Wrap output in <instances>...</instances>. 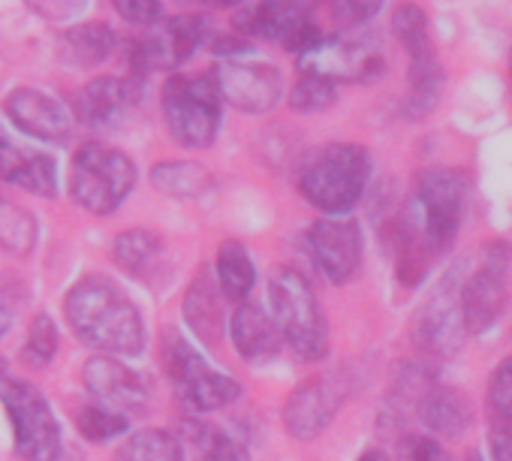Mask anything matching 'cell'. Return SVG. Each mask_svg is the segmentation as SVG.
Segmentation results:
<instances>
[{
    "mask_svg": "<svg viewBox=\"0 0 512 461\" xmlns=\"http://www.w3.org/2000/svg\"><path fill=\"white\" fill-rule=\"evenodd\" d=\"M392 34H395V40L404 46V52H407L410 58L431 49L428 19H425L422 7H416V4H401V7L392 13Z\"/></svg>",
    "mask_w": 512,
    "mask_h": 461,
    "instance_id": "4dcf8cb0",
    "label": "cell"
},
{
    "mask_svg": "<svg viewBox=\"0 0 512 461\" xmlns=\"http://www.w3.org/2000/svg\"><path fill=\"white\" fill-rule=\"evenodd\" d=\"M272 317L302 362H320L329 350V323L308 278L290 266L278 269L269 281Z\"/></svg>",
    "mask_w": 512,
    "mask_h": 461,
    "instance_id": "277c9868",
    "label": "cell"
},
{
    "mask_svg": "<svg viewBox=\"0 0 512 461\" xmlns=\"http://www.w3.org/2000/svg\"><path fill=\"white\" fill-rule=\"evenodd\" d=\"M401 452H404V461H452L449 452L437 443V437H428V434H410Z\"/></svg>",
    "mask_w": 512,
    "mask_h": 461,
    "instance_id": "8d00e7d4",
    "label": "cell"
},
{
    "mask_svg": "<svg viewBox=\"0 0 512 461\" xmlns=\"http://www.w3.org/2000/svg\"><path fill=\"white\" fill-rule=\"evenodd\" d=\"M491 461H512V428H491Z\"/></svg>",
    "mask_w": 512,
    "mask_h": 461,
    "instance_id": "f35d334b",
    "label": "cell"
},
{
    "mask_svg": "<svg viewBox=\"0 0 512 461\" xmlns=\"http://www.w3.org/2000/svg\"><path fill=\"white\" fill-rule=\"evenodd\" d=\"M61 49L73 67H97L112 55L115 34L109 25H100V22L76 25L61 37Z\"/></svg>",
    "mask_w": 512,
    "mask_h": 461,
    "instance_id": "484cf974",
    "label": "cell"
},
{
    "mask_svg": "<svg viewBox=\"0 0 512 461\" xmlns=\"http://www.w3.org/2000/svg\"><path fill=\"white\" fill-rule=\"evenodd\" d=\"M112 461H184L181 440L160 428H145L130 434Z\"/></svg>",
    "mask_w": 512,
    "mask_h": 461,
    "instance_id": "83f0119b",
    "label": "cell"
},
{
    "mask_svg": "<svg viewBox=\"0 0 512 461\" xmlns=\"http://www.w3.org/2000/svg\"><path fill=\"white\" fill-rule=\"evenodd\" d=\"M461 287H464L461 272L452 269L440 281V287L431 293V299L422 305L416 326H413V335L425 353L452 356L464 344L467 323H464V311H461Z\"/></svg>",
    "mask_w": 512,
    "mask_h": 461,
    "instance_id": "30bf717a",
    "label": "cell"
},
{
    "mask_svg": "<svg viewBox=\"0 0 512 461\" xmlns=\"http://www.w3.org/2000/svg\"><path fill=\"white\" fill-rule=\"evenodd\" d=\"M4 109L16 130L25 136L43 139V142H67L73 133V112L52 94L34 91V88H16L7 100Z\"/></svg>",
    "mask_w": 512,
    "mask_h": 461,
    "instance_id": "e0dca14e",
    "label": "cell"
},
{
    "mask_svg": "<svg viewBox=\"0 0 512 461\" xmlns=\"http://www.w3.org/2000/svg\"><path fill=\"white\" fill-rule=\"evenodd\" d=\"M338 10L344 13L347 22L365 25L383 10V0H338Z\"/></svg>",
    "mask_w": 512,
    "mask_h": 461,
    "instance_id": "74e56055",
    "label": "cell"
},
{
    "mask_svg": "<svg viewBox=\"0 0 512 461\" xmlns=\"http://www.w3.org/2000/svg\"><path fill=\"white\" fill-rule=\"evenodd\" d=\"M34 233L37 229H34L31 214H25V208H16L0 199V242H4V248L25 254L34 245Z\"/></svg>",
    "mask_w": 512,
    "mask_h": 461,
    "instance_id": "836d02e7",
    "label": "cell"
},
{
    "mask_svg": "<svg viewBox=\"0 0 512 461\" xmlns=\"http://www.w3.org/2000/svg\"><path fill=\"white\" fill-rule=\"evenodd\" d=\"M214 269H217V284L223 290V299L241 305L250 296L253 284H256V269H253V260H250L247 248L241 242H223L217 248Z\"/></svg>",
    "mask_w": 512,
    "mask_h": 461,
    "instance_id": "cb8c5ba5",
    "label": "cell"
},
{
    "mask_svg": "<svg viewBox=\"0 0 512 461\" xmlns=\"http://www.w3.org/2000/svg\"><path fill=\"white\" fill-rule=\"evenodd\" d=\"M407 82H410V94L404 103V115L407 118H428L434 112V106L440 103V91H443V67H440L434 49L410 58Z\"/></svg>",
    "mask_w": 512,
    "mask_h": 461,
    "instance_id": "603a6c76",
    "label": "cell"
},
{
    "mask_svg": "<svg viewBox=\"0 0 512 461\" xmlns=\"http://www.w3.org/2000/svg\"><path fill=\"white\" fill-rule=\"evenodd\" d=\"M308 248L332 284H347L362 266V229L350 217H323L308 229Z\"/></svg>",
    "mask_w": 512,
    "mask_h": 461,
    "instance_id": "4fadbf2b",
    "label": "cell"
},
{
    "mask_svg": "<svg viewBox=\"0 0 512 461\" xmlns=\"http://www.w3.org/2000/svg\"><path fill=\"white\" fill-rule=\"evenodd\" d=\"M112 254H115V263L133 278H151L154 269L160 266L163 242L157 233H148V229H130V233H121L115 239Z\"/></svg>",
    "mask_w": 512,
    "mask_h": 461,
    "instance_id": "d4e9b609",
    "label": "cell"
},
{
    "mask_svg": "<svg viewBox=\"0 0 512 461\" xmlns=\"http://www.w3.org/2000/svg\"><path fill=\"white\" fill-rule=\"evenodd\" d=\"M467 461H482V458H479V452H470V455H467Z\"/></svg>",
    "mask_w": 512,
    "mask_h": 461,
    "instance_id": "f6af8a7d",
    "label": "cell"
},
{
    "mask_svg": "<svg viewBox=\"0 0 512 461\" xmlns=\"http://www.w3.org/2000/svg\"><path fill=\"white\" fill-rule=\"evenodd\" d=\"M151 181L157 190L169 193V196H181V199H193L202 196L214 187V175L190 160H163L151 169Z\"/></svg>",
    "mask_w": 512,
    "mask_h": 461,
    "instance_id": "4316f807",
    "label": "cell"
},
{
    "mask_svg": "<svg viewBox=\"0 0 512 461\" xmlns=\"http://www.w3.org/2000/svg\"><path fill=\"white\" fill-rule=\"evenodd\" d=\"M136 184L133 160L103 142H85L70 163V196L91 214H112Z\"/></svg>",
    "mask_w": 512,
    "mask_h": 461,
    "instance_id": "5b68a950",
    "label": "cell"
},
{
    "mask_svg": "<svg viewBox=\"0 0 512 461\" xmlns=\"http://www.w3.org/2000/svg\"><path fill=\"white\" fill-rule=\"evenodd\" d=\"M229 335H232V344L238 350L241 359H269L281 350V329L275 323L272 314H266L260 305L253 302H241L229 320Z\"/></svg>",
    "mask_w": 512,
    "mask_h": 461,
    "instance_id": "ffe728a7",
    "label": "cell"
},
{
    "mask_svg": "<svg viewBox=\"0 0 512 461\" xmlns=\"http://www.w3.org/2000/svg\"><path fill=\"white\" fill-rule=\"evenodd\" d=\"M55 353H58V326L49 314H40V317H34V323L28 329L22 359L31 368H46L55 359Z\"/></svg>",
    "mask_w": 512,
    "mask_h": 461,
    "instance_id": "d6a6232c",
    "label": "cell"
},
{
    "mask_svg": "<svg viewBox=\"0 0 512 461\" xmlns=\"http://www.w3.org/2000/svg\"><path fill=\"white\" fill-rule=\"evenodd\" d=\"M64 314L76 338L112 356L145 350V323L136 305L106 278H82L64 299Z\"/></svg>",
    "mask_w": 512,
    "mask_h": 461,
    "instance_id": "7a4b0ae2",
    "label": "cell"
},
{
    "mask_svg": "<svg viewBox=\"0 0 512 461\" xmlns=\"http://www.w3.org/2000/svg\"><path fill=\"white\" fill-rule=\"evenodd\" d=\"M335 100H338L335 82H332V79H323V76H314V73H305V76L293 85V91H290V109H293V112H302V115L323 112V109H329Z\"/></svg>",
    "mask_w": 512,
    "mask_h": 461,
    "instance_id": "1f68e13d",
    "label": "cell"
},
{
    "mask_svg": "<svg viewBox=\"0 0 512 461\" xmlns=\"http://www.w3.org/2000/svg\"><path fill=\"white\" fill-rule=\"evenodd\" d=\"M127 416L112 410V407H103V404H85L79 413H76V428L85 440L91 443H109L115 437H121L127 431Z\"/></svg>",
    "mask_w": 512,
    "mask_h": 461,
    "instance_id": "f546056e",
    "label": "cell"
},
{
    "mask_svg": "<svg viewBox=\"0 0 512 461\" xmlns=\"http://www.w3.org/2000/svg\"><path fill=\"white\" fill-rule=\"evenodd\" d=\"M344 404V392L332 377H311L293 389L284 407V425L299 440L320 437Z\"/></svg>",
    "mask_w": 512,
    "mask_h": 461,
    "instance_id": "2e32d148",
    "label": "cell"
},
{
    "mask_svg": "<svg viewBox=\"0 0 512 461\" xmlns=\"http://www.w3.org/2000/svg\"><path fill=\"white\" fill-rule=\"evenodd\" d=\"M163 368L178 401L196 413L226 407L241 395V386L229 374L208 368V362L175 332H169L163 341Z\"/></svg>",
    "mask_w": 512,
    "mask_h": 461,
    "instance_id": "ba28073f",
    "label": "cell"
},
{
    "mask_svg": "<svg viewBox=\"0 0 512 461\" xmlns=\"http://www.w3.org/2000/svg\"><path fill=\"white\" fill-rule=\"evenodd\" d=\"M112 4L121 19H127L130 25H139V28H154L163 16L160 0H112Z\"/></svg>",
    "mask_w": 512,
    "mask_h": 461,
    "instance_id": "d590c367",
    "label": "cell"
},
{
    "mask_svg": "<svg viewBox=\"0 0 512 461\" xmlns=\"http://www.w3.org/2000/svg\"><path fill=\"white\" fill-rule=\"evenodd\" d=\"M220 97L247 115H263L278 106L284 94V79L272 64L223 61L214 73Z\"/></svg>",
    "mask_w": 512,
    "mask_h": 461,
    "instance_id": "5bb4252c",
    "label": "cell"
},
{
    "mask_svg": "<svg viewBox=\"0 0 512 461\" xmlns=\"http://www.w3.org/2000/svg\"><path fill=\"white\" fill-rule=\"evenodd\" d=\"M223 290L217 284V278H211L208 272H199L184 296V320L187 326L196 332V338L208 347H217L223 338V326H226V314H223V302H220Z\"/></svg>",
    "mask_w": 512,
    "mask_h": 461,
    "instance_id": "44dd1931",
    "label": "cell"
},
{
    "mask_svg": "<svg viewBox=\"0 0 512 461\" xmlns=\"http://www.w3.org/2000/svg\"><path fill=\"white\" fill-rule=\"evenodd\" d=\"M187 437L199 452V461H250L247 449L229 437L226 431H220L217 425H205V422H190L187 425Z\"/></svg>",
    "mask_w": 512,
    "mask_h": 461,
    "instance_id": "f1b7e54d",
    "label": "cell"
},
{
    "mask_svg": "<svg viewBox=\"0 0 512 461\" xmlns=\"http://www.w3.org/2000/svg\"><path fill=\"white\" fill-rule=\"evenodd\" d=\"M512 263V248L494 242L485 248L482 266L461 287V311L467 332H485L497 323L506 308V275Z\"/></svg>",
    "mask_w": 512,
    "mask_h": 461,
    "instance_id": "8fae6325",
    "label": "cell"
},
{
    "mask_svg": "<svg viewBox=\"0 0 512 461\" xmlns=\"http://www.w3.org/2000/svg\"><path fill=\"white\" fill-rule=\"evenodd\" d=\"M488 410L494 425L512 428V356L503 359L488 380Z\"/></svg>",
    "mask_w": 512,
    "mask_h": 461,
    "instance_id": "e575fe53",
    "label": "cell"
},
{
    "mask_svg": "<svg viewBox=\"0 0 512 461\" xmlns=\"http://www.w3.org/2000/svg\"><path fill=\"white\" fill-rule=\"evenodd\" d=\"M287 4H293L296 10H302V13H311V7L314 4H320V0H287Z\"/></svg>",
    "mask_w": 512,
    "mask_h": 461,
    "instance_id": "7bdbcfd3",
    "label": "cell"
},
{
    "mask_svg": "<svg viewBox=\"0 0 512 461\" xmlns=\"http://www.w3.org/2000/svg\"><path fill=\"white\" fill-rule=\"evenodd\" d=\"M0 401L7 407L13 425L16 452L25 461H58L61 458V425L46 401V395L25 380H0Z\"/></svg>",
    "mask_w": 512,
    "mask_h": 461,
    "instance_id": "52a82bcc",
    "label": "cell"
},
{
    "mask_svg": "<svg viewBox=\"0 0 512 461\" xmlns=\"http://www.w3.org/2000/svg\"><path fill=\"white\" fill-rule=\"evenodd\" d=\"M0 178L46 199L58 193L55 160L43 151L19 145L4 127H0Z\"/></svg>",
    "mask_w": 512,
    "mask_h": 461,
    "instance_id": "d6986e66",
    "label": "cell"
},
{
    "mask_svg": "<svg viewBox=\"0 0 512 461\" xmlns=\"http://www.w3.org/2000/svg\"><path fill=\"white\" fill-rule=\"evenodd\" d=\"M220 100L214 76H172L160 97L169 136L184 148H211L220 130Z\"/></svg>",
    "mask_w": 512,
    "mask_h": 461,
    "instance_id": "8992f818",
    "label": "cell"
},
{
    "mask_svg": "<svg viewBox=\"0 0 512 461\" xmlns=\"http://www.w3.org/2000/svg\"><path fill=\"white\" fill-rule=\"evenodd\" d=\"M464 196L467 187L455 169L431 166L416 175L404 211L389 226L395 269L404 284H416L428 272L431 257L455 242L464 214Z\"/></svg>",
    "mask_w": 512,
    "mask_h": 461,
    "instance_id": "6da1fadb",
    "label": "cell"
},
{
    "mask_svg": "<svg viewBox=\"0 0 512 461\" xmlns=\"http://www.w3.org/2000/svg\"><path fill=\"white\" fill-rule=\"evenodd\" d=\"M82 380L97 404L112 407V410L124 413L127 419L136 413H145V407H148L151 392H148L145 380L133 368L118 362L115 356L88 359L82 368Z\"/></svg>",
    "mask_w": 512,
    "mask_h": 461,
    "instance_id": "9a60e30c",
    "label": "cell"
},
{
    "mask_svg": "<svg viewBox=\"0 0 512 461\" xmlns=\"http://www.w3.org/2000/svg\"><path fill=\"white\" fill-rule=\"evenodd\" d=\"M202 4H208V7H220V10H229V7L244 4V0H202Z\"/></svg>",
    "mask_w": 512,
    "mask_h": 461,
    "instance_id": "60d3db41",
    "label": "cell"
},
{
    "mask_svg": "<svg viewBox=\"0 0 512 461\" xmlns=\"http://www.w3.org/2000/svg\"><path fill=\"white\" fill-rule=\"evenodd\" d=\"M184 4H187V0H184Z\"/></svg>",
    "mask_w": 512,
    "mask_h": 461,
    "instance_id": "bcb514c9",
    "label": "cell"
},
{
    "mask_svg": "<svg viewBox=\"0 0 512 461\" xmlns=\"http://www.w3.org/2000/svg\"><path fill=\"white\" fill-rule=\"evenodd\" d=\"M419 419L437 437H461L473 422V407L464 392L452 386H431L419 401Z\"/></svg>",
    "mask_w": 512,
    "mask_h": 461,
    "instance_id": "7402d4cb",
    "label": "cell"
},
{
    "mask_svg": "<svg viewBox=\"0 0 512 461\" xmlns=\"http://www.w3.org/2000/svg\"><path fill=\"white\" fill-rule=\"evenodd\" d=\"M359 461H389V455H386V452H380V449H368Z\"/></svg>",
    "mask_w": 512,
    "mask_h": 461,
    "instance_id": "b9f144b4",
    "label": "cell"
},
{
    "mask_svg": "<svg viewBox=\"0 0 512 461\" xmlns=\"http://www.w3.org/2000/svg\"><path fill=\"white\" fill-rule=\"evenodd\" d=\"M371 169L374 163L368 148L356 142H332L302 160L299 190L314 208L344 217V211L362 199L371 181Z\"/></svg>",
    "mask_w": 512,
    "mask_h": 461,
    "instance_id": "3957f363",
    "label": "cell"
},
{
    "mask_svg": "<svg viewBox=\"0 0 512 461\" xmlns=\"http://www.w3.org/2000/svg\"><path fill=\"white\" fill-rule=\"evenodd\" d=\"M211 37L205 16H175L148 28L145 37L130 46V76L145 82L154 70H172L196 55V49Z\"/></svg>",
    "mask_w": 512,
    "mask_h": 461,
    "instance_id": "9c48e42d",
    "label": "cell"
},
{
    "mask_svg": "<svg viewBox=\"0 0 512 461\" xmlns=\"http://www.w3.org/2000/svg\"><path fill=\"white\" fill-rule=\"evenodd\" d=\"M305 73L332 82H371L386 70V55L374 37H335L323 40L311 55L299 58Z\"/></svg>",
    "mask_w": 512,
    "mask_h": 461,
    "instance_id": "7c38bea8",
    "label": "cell"
},
{
    "mask_svg": "<svg viewBox=\"0 0 512 461\" xmlns=\"http://www.w3.org/2000/svg\"><path fill=\"white\" fill-rule=\"evenodd\" d=\"M211 49H214V55L232 61V55H247L250 52V43L244 37H220Z\"/></svg>",
    "mask_w": 512,
    "mask_h": 461,
    "instance_id": "ab89813d",
    "label": "cell"
},
{
    "mask_svg": "<svg viewBox=\"0 0 512 461\" xmlns=\"http://www.w3.org/2000/svg\"><path fill=\"white\" fill-rule=\"evenodd\" d=\"M7 329H10V314H7L4 308H0V338H4Z\"/></svg>",
    "mask_w": 512,
    "mask_h": 461,
    "instance_id": "ee69618b",
    "label": "cell"
},
{
    "mask_svg": "<svg viewBox=\"0 0 512 461\" xmlns=\"http://www.w3.org/2000/svg\"><path fill=\"white\" fill-rule=\"evenodd\" d=\"M139 91H142V82L133 76H127V79L100 76L76 94L73 115L91 130H109L139 100Z\"/></svg>",
    "mask_w": 512,
    "mask_h": 461,
    "instance_id": "ac0fdd59",
    "label": "cell"
}]
</instances>
